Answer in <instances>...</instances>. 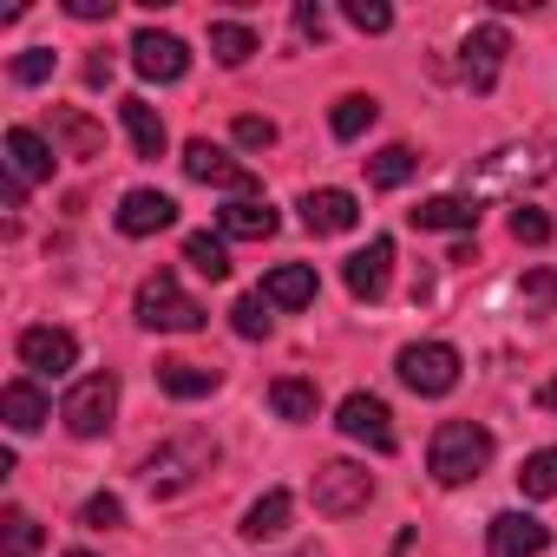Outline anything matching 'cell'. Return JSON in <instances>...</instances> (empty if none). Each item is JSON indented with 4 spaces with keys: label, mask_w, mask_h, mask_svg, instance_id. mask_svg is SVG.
Listing matches in <instances>:
<instances>
[{
    "label": "cell",
    "mask_w": 557,
    "mask_h": 557,
    "mask_svg": "<svg viewBox=\"0 0 557 557\" xmlns=\"http://www.w3.org/2000/svg\"><path fill=\"white\" fill-rule=\"evenodd\" d=\"M210 466H216V440L190 426V433H171V440L138 466V479H145V492H151V498H177V492H184V485H197Z\"/></svg>",
    "instance_id": "cell-1"
},
{
    "label": "cell",
    "mask_w": 557,
    "mask_h": 557,
    "mask_svg": "<svg viewBox=\"0 0 557 557\" xmlns=\"http://www.w3.org/2000/svg\"><path fill=\"white\" fill-rule=\"evenodd\" d=\"M485 466H492V433H485V426H472V420H446V426H433L426 472H433L440 485H466V479H479Z\"/></svg>",
    "instance_id": "cell-2"
},
{
    "label": "cell",
    "mask_w": 557,
    "mask_h": 557,
    "mask_svg": "<svg viewBox=\"0 0 557 557\" xmlns=\"http://www.w3.org/2000/svg\"><path fill=\"white\" fill-rule=\"evenodd\" d=\"M132 315H138L145 329H158V335H190V329H203V302L184 296V283H177L171 269H158V275H145V283H138Z\"/></svg>",
    "instance_id": "cell-3"
},
{
    "label": "cell",
    "mask_w": 557,
    "mask_h": 557,
    "mask_svg": "<svg viewBox=\"0 0 557 557\" xmlns=\"http://www.w3.org/2000/svg\"><path fill=\"white\" fill-rule=\"evenodd\" d=\"M394 374H400L420 400H440V394L459 387V348H453V342H413V348H400Z\"/></svg>",
    "instance_id": "cell-4"
},
{
    "label": "cell",
    "mask_w": 557,
    "mask_h": 557,
    "mask_svg": "<svg viewBox=\"0 0 557 557\" xmlns=\"http://www.w3.org/2000/svg\"><path fill=\"white\" fill-rule=\"evenodd\" d=\"M112 413H119V374H86V381L60 400V420H66L73 440H99V433L112 426Z\"/></svg>",
    "instance_id": "cell-5"
},
{
    "label": "cell",
    "mask_w": 557,
    "mask_h": 557,
    "mask_svg": "<svg viewBox=\"0 0 557 557\" xmlns=\"http://www.w3.org/2000/svg\"><path fill=\"white\" fill-rule=\"evenodd\" d=\"M309 498H315V511H322V518H348V511H361V505L374 498V472H368V466H355V459H329V466L315 472Z\"/></svg>",
    "instance_id": "cell-6"
},
{
    "label": "cell",
    "mask_w": 557,
    "mask_h": 557,
    "mask_svg": "<svg viewBox=\"0 0 557 557\" xmlns=\"http://www.w3.org/2000/svg\"><path fill=\"white\" fill-rule=\"evenodd\" d=\"M184 177H197V184H210V190H230V197H256L262 184H256V171L249 164H236L223 145H210V138H190L184 145Z\"/></svg>",
    "instance_id": "cell-7"
},
{
    "label": "cell",
    "mask_w": 557,
    "mask_h": 557,
    "mask_svg": "<svg viewBox=\"0 0 557 557\" xmlns=\"http://www.w3.org/2000/svg\"><path fill=\"white\" fill-rule=\"evenodd\" d=\"M505 53H511V34H505L498 21L472 27V34H466V47H459V79H466L472 92H492V86H498V66H505Z\"/></svg>",
    "instance_id": "cell-8"
},
{
    "label": "cell",
    "mask_w": 557,
    "mask_h": 557,
    "mask_svg": "<svg viewBox=\"0 0 557 557\" xmlns=\"http://www.w3.org/2000/svg\"><path fill=\"white\" fill-rule=\"evenodd\" d=\"M544 171H550L544 151H531V145H505V151L479 158V171H466V190H472V184H479V190H511V184H537Z\"/></svg>",
    "instance_id": "cell-9"
},
{
    "label": "cell",
    "mask_w": 557,
    "mask_h": 557,
    "mask_svg": "<svg viewBox=\"0 0 557 557\" xmlns=\"http://www.w3.org/2000/svg\"><path fill=\"white\" fill-rule=\"evenodd\" d=\"M335 426H342L348 440H361L368 453H394V446H400L394 413H387V400H381V394H348V400H342V413H335Z\"/></svg>",
    "instance_id": "cell-10"
},
{
    "label": "cell",
    "mask_w": 557,
    "mask_h": 557,
    "mask_svg": "<svg viewBox=\"0 0 557 557\" xmlns=\"http://www.w3.org/2000/svg\"><path fill=\"white\" fill-rule=\"evenodd\" d=\"M342 283L355 302H381L387 283H394V236H368V249H355L342 262Z\"/></svg>",
    "instance_id": "cell-11"
},
{
    "label": "cell",
    "mask_w": 557,
    "mask_h": 557,
    "mask_svg": "<svg viewBox=\"0 0 557 557\" xmlns=\"http://www.w3.org/2000/svg\"><path fill=\"white\" fill-rule=\"evenodd\" d=\"M132 66H138V79L177 86V79L190 73V47H184L177 34H158V27H145V34H132Z\"/></svg>",
    "instance_id": "cell-12"
},
{
    "label": "cell",
    "mask_w": 557,
    "mask_h": 557,
    "mask_svg": "<svg viewBox=\"0 0 557 557\" xmlns=\"http://www.w3.org/2000/svg\"><path fill=\"white\" fill-rule=\"evenodd\" d=\"M21 368H34V374H47V381L73 374V368H79L73 329H27V335H21Z\"/></svg>",
    "instance_id": "cell-13"
},
{
    "label": "cell",
    "mask_w": 557,
    "mask_h": 557,
    "mask_svg": "<svg viewBox=\"0 0 557 557\" xmlns=\"http://www.w3.org/2000/svg\"><path fill=\"white\" fill-rule=\"evenodd\" d=\"M485 537H492V557H544L550 550V524H537L531 511H498L485 524Z\"/></svg>",
    "instance_id": "cell-14"
},
{
    "label": "cell",
    "mask_w": 557,
    "mask_h": 557,
    "mask_svg": "<svg viewBox=\"0 0 557 557\" xmlns=\"http://www.w3.org/2000/svg\"><path fill=\"white\" fill-rule=\"evenodd\" d=\"M53 145L34 132V125H8V177H21V184H40V177H53Z\"/></svg>",
    "instance_id": "cell-15"
},
{
    "label": "cell",
    "mask_w": 557,
    "mask_h": 557,
    "mask_svg": "<svg viewBox=\"0 0 557 557\" xmlns=\"http://www.w3.org/2000/svg\"><path fill=\"white\" fill-rule=\"evenodd\" d=\"M177 223V203L164 197V190H125L119 197V230L125 236H158V230H171Z\"/></svg>",
    "instance_id": "cell-16"
},
{
    "label": "cell",
    "mask_w": 557,
    "mask_h": 557,
    "mask_svg": "<svg viewBox=\"0 0 557 557\" xmlns=\"http://www.w3.org/2000/svg\"><path fill=\"white\" fill-rule=\"evenodd\" d=\"M315 289H322V283H315V269H309V262H283V269H269V275H262V289H256V296H262L269 309H309Z\"/></svg>",
    "instance_id": "cell-17"
},
{
    "label": "cell",
    "mask_w": 557,
    "mask_h": 557,
    "mask_svg": "<svg viewBox=\"0 0 557 557\" xmlns=\"http://www.w3.org/2000/svg\"><path fill=\"white\" fill-rule=\"evenodd\" d=\"M302 223L315 236H342V230L361 223V203H355V190H309L302 197Z\"/></svg>",
    "instance_id": "cell-18"
},
{
    "label": "cell",
    "mask_w": 557,
    "mask_h": 557,
    "mask_svg": "<svg viewBox=\"0 0 557 557\" xmlns=\"http://www.w3.org/2000/svg\"><path fill=\"white\" fill-rule=\"evenodd\" d=\"M216 236H236V243H262L275 236V210L262 197H230L223 216H216Z\"/></svg>",
    "instance_id": "cell-19"
},
{
    "label": "cell",
    "mask_w": 557,
    "mask_h": 557,
    "mask_svg": "<svg viewBox=\"0 0 557 557\" xmlns=\"http://www.w3.org/2000/svg\"><path fill=\"white\" fill-rule=\"evenodd\" d=\"M47 394L34 387V381H8L0 387V420H8V433H40L47 426Z\"/></svg>",
    "instance_id": "cell-20"
},
{
    "label": "cell",
    "mask_w": 557,
    "mask_h": 557,
    "mask_svg": "<svg viewBox=\"0 0 557 557\" xmlns=\"http://www.w3.org/2000/svg\"><path fill=\"white\" fill-rule=\"evenodd\" d=\"M289 511H296V498H289L283 485H275V492H262V498L243 511V537H249V544H269V537H283V531H289Z\"/></svg>",
    "instance_id": "cell-21"
},
{
    "label": "cell",
    "mask_w": 557,
    "mask_h": 557,
    "mask_svg": "<svg viewBox=\"0 0 557 557\" xmlns=\"http://www.w3.org/2000/svg\"><path fill=\"white\" fill-rule=\"evenodd\" d=\"M119 119H125L138 158H164V151H171V132H164V119H158L145 99H119Z\"/></svg>",
    "instance_id": "cell-22"
},
{
    "label": "cell",
    "mask_w": 557,
    "mask_h": 557,
    "mask_svg": "<svg viewBox=\"0 0 557 557\" xmlns=\"http://www.w3.org/2000/svg\"><path fill=\"white\" fill-rule=\"evenodd\" d=\"M413 230H459V236H472L479 230V197H426L413 210Z\"/></svg>",
    "instance_id": "cell-23"
},
{
    "label": "cell",
    "mask_w": 557,
    "mask_h": 557,
    "mask_svg": "<svg viewBox=\"0 0 557 557\" xmlns=\"http://www.w3.org/2000/svg\"><path fill=\"white\" fill-rule=\"evenodd\" d=\"M216 368H203V361H158V387L171 394V400H203V394H216Z\"/></svg>",
    "instance_id": "cell-24"
},
{
    "label": "cell",
    "mask_w": 557,
    "mask_h": 557,
    "mask_svg": "<svg viewBox=\"0 0 557 557\" xmlns=\"http://www.w3.org/2000/svg\"><path fill=\"white\" fill-rule=\"evenodd\" d=\"M184 262H190L197 275H210V283H223V275L236 269V262H230V236H210V230H190V236H184Z\"/></svg>",
    "instance_id": "cell-25"
},
{
    "label": "cell",
    "mask_w": 557,
    "mask_h": 557,
    "mask_svg": "<svg viewBox=\"0 0 557 557\" xmlns=\"http://www.w3.org/2000/svg\"><path fill=\"white\" fill-rule=\"evenodd\" d=\"M374 119H381V106H374L368 92H348V99H335V112H329V132H335L342 145H355V138H361Z\"/></svg>",
    "instance_id": "cell-26"
},
{
    "label": "cell",
    "mask_w": 557,
    "mask_h": 557,
    "mask_svg": "<svg viewBox=\"0 0 557 557\" xmlns=\"http://www.w3.org/2000/svg\"><path fill=\"white\" fill-rule=\"evenodd\" d=\"M53 138H60L73 158H99V151H106V132H99L86 112H53Z\"/></svg>",
    "instance_id": "cell-27"
},
{
    "label": "cell",
    "mask_w": 557,
    "mask_h": 557,
    "mask_svg": "<svg viewBox=\"0 0 557 557\" xmlns=\"http://www.w3.org/2000/svg\"><path fill=\"white\" fill-rule=\"evenodd\" d=\"M413 171H420V158H413L407 145H381V151L368 158V184H374V190H400Z\"/></svg>",
    "instance_id": "cell-28"
},
{
    "label": "cell",
    "mask_w": 557,
    "mask_h": 557,
    "mask_svg": "<svg viewBox=\"0 0 557 557\" xmlns=\"http://www.w3.org/2000/svg\"><path fill=\"white\" fill-rule=\"evenodd\" d=\"M269 407L283 413V420H315V413H322V394H315V381H296V374H289V381L269 387Z\"/></svg>",
    "instance_id": "cell-29"
},
{
    "label": "cell",
    "mask_w": 557,
    "mask_h": 557,
    "mask_svg": "<svg viewBox=\"0 0 557 557\" xmlns=\"http://www.w3.org/2000/svg\"><path fill=\"white\" fill-rule=\"evenodd\" d=\"M210 53H216V66H243L256 53V34L243 21H210Z\"/></svg>",
    "instance_id": "cell-30"
},
{
    "label": "cell",
    "mask_w": 557,
    "mask_h": 557,
    "mask_svg": "<svg viewBox=\"0 0 557 557\" xmlns=\"http://www.w3.org/2000/svg\"><path fill=\"white\" fill-rule=\"evenodd\" d=\"M518 492L524 498H557V446H544L518 466Z\"/></svg>",
    "instance_id": "cell-31"
},
{
    "label": "cell",
    "mask_w": 557,
    "mask_h": 557,
    "mask_svg": "<svg viewBox=\"0 0 557 557\" xmlns=\"http://www.w3.org/2000/svg\"><path fill=\"white\" fill-rule=\"evenodd\" d=\"M518 302H524V315L557 309V269H524L518 275Z\"/></svg>",
    "instance_id": "cell-32"
},
{
    "label": "cell",
    "mask_w": 557,
    "mask_h": 557,
    "mask_svg": "<svg viewBox=\"0 0 557 557\" xmlns=\"http://www.w3.org/2000/svg\"><path fill=\"white\" fill-rule=\"evenodd\" d=\"M0 550H8V557H34L40 550V524L27 511H8V518H0Z\"/></svg>",
    "instance_id": "cell-33"
},
{
    "label": "cell",
    "mask_w": 557,
    "mask_h": 557,
    "mask_svg": "<svg viewBox=\"0 0 557 557\" xmlns=\"http://www.w3.org/2000/svg\"><path fill=\"white\" fill-rule=\"evenodd\" d=\"M230 329H236L243 342H262V335H269V302H262V296H236Z\"/></svg>",
    "instance_id": "cell-34"
},
{
    "label": "cell",
    "mask_w": 557,
    "mask_h": 557,
    "mask_svg": "<svg viewBox=\"0 0 557 557\" xmlns=\"http://www.w3.org/2000/svg\"><path fill=\"white\" fill-rule=\"evenodd\" d=\"M79 524H86V531H119V524H125V505H119V492H92V498L79 505Z\"/></svg>",
    "instance_id": "cell-35"
},
{
    "label": "cell",
    "mask_w": 557,
    "mask_h": 557,
    "mask_svg": "<svg viewBox=\"0 0 557 557\" xmlns=\"http://www.w3.org/2000/svg\"><path fill=\"white\" fill-rule=\"evenodd\" d=\"M8 73H14V86H47L53 79V47H27Z\"/></svg>",
    "instance_id": "cell-36"
},
{
    "label": "cell",
    "mask_w": 557,
    "mask_h": 557,
    "mask_svg": "<svg viewBox=\"0 0 557 557\" xmlns=\"http://www.w3.org/2000/svg\"><path fill=\"white\" fill-rule=\"evenodd\" d=\"M361 34H387L394 27V8H387V0H348V8H342Z\"/></svg>",
    "instance_id": "cell-37"
},
{
    "label": "cell",
    "mask_w": 557,
    "mask_h": 557,
    "mask_svg": "<svg viewBox=\"0 0 557 557\" xmlns=\"http://www.w3.org/2000/svg\"><path fill=\"white\" fill-rule=\"evenodd\" d=\"M511 236L537 249V243H550V216H544V210H531V203H518V210H511Z\"/></svg>",
    "instance_id": "cell-38"
},
{
    "label": "cell",
    "mask_w": 557,
    "mask_h": 557,
    "mask_svg": "<svg viewBox=\"0 0 557 557\" xmlns=\"http://www.w3.org/2000/svg\"><path fill=\"white\" fill-rule=\"evenodd\" d=\"M236 145H243V151H269V145H275V125L256 119V112H243V119H236Z\"/></svg>",
    "instance_id": "cell-39"
},
{
    "label": "cell",
    "mask_w": 557,
    "mask_h": 557,
    "mask_svg": "<svg viewBox=\"0 0 557 557\" xmlns=\"http://www.w3.org/2000/svg\"><path fill=\"white\" fill-rule=\"evenodd\" d=\"M296 34H302V40H322V34H329V14L315 8V0H302V8H296Z\"/></svg>",
    "instance_id": "cell-40"
},
{
    "label": "cell",
    "mask_w": 557,
    "mask_h": 557,
    "mask_svg": "<svg viewBox=\"0 0 557 557\" xmlns=\"http://www.w3.org/2000/svg\"><path fill=\"white\" fill-rule=\"evenodd\" d=\"M112 8H119V0H66L73 21H112Z\"/></svg>",
    "instance_id": "cell-41"
},
{
    "label": "cell",
    "mask_w": 557,
    "mask_h": 557,
    "mask_svg": "<svg viewBox=\"0 0 557 557\" xmlns=\"http://www.w3.org/2000/svg\"><path fill=\"white\" fill-rule=\"evenodd\" d=\"M0 203L21 210V203H27V184H21V177H8V184H0Z\"/></svg>",
    "instance_id": "cell-42"
},
{
    "label": "cell",
    "mask_w": 557,
    "mask_h": 557,
    "mask_svg": "<svg viewBox=\"0 0 557 557\" xmlns=\"http://www.w3.org/2000/svg\"><path fill=\"white\" fill-rule=\"evenodd\" d=\"M537 400H544V407H550V413H557V381H550V387H544V394H537Z\"/></svg>",
    "instance_id": "cell-43"
},
{
    "label": "cell",
    "mask_w": 557,
    "mask_h": 557,
    "mask_svg": "<svg viewBox=\"0 0 557 557\" xmlns=\"http://www.w3.org/2000/svg\"><path fill=\"white\" fill-rule=\"evenodd\" d=\"M66 557H92V550H66Z\"/></svg>",
    "instance_id": "cell-44"
}]
</instances>
